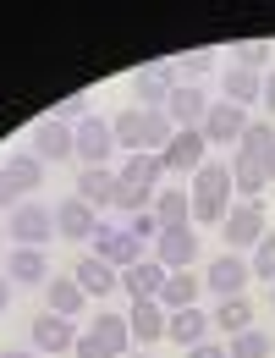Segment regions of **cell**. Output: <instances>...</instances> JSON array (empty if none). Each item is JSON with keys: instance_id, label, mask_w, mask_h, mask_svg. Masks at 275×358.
Listing matches in <instances>:
<instances>
[{"instance_id": "obj_17", "label": "cell", "mask_w": 275, "mask_h": 358, "mask_svg": "<svg viewBox=\"0 0 275 358\" xmlns=\"http://www.w3.org/2000/svg\"><path fill=\"white\" fill-rule=\"evenodd\" d=\"M221 99L237 105V110H248V105L265 99V78H259V72H242V66H226V72H221Z\"/></svg>"}, {"instance_id": "obj_42", "label": "cell", "mask_w": 275, "mask_h": 358, "mask_svg": "<svg viewBox=\"0 0 275 358\" xmlns=\"http://www.w3.org/2000/svg\"><path fill=\"white\" fill-rule=\"evenodd\" d=\"M259 105L270 110V122H275V66H270V72H265V99H259Z\"/></svg>"}, {"instance_id": "obj_40", "label": "cell", "mask_w": 275, "mask_h": 358, "mask_svg": "<svg viewBox=\"0 0 275 358\" xmlns=\"http://www.w3.org/2000/svg\"><path fill=\"white\" fill-rule=\"evenodd\" d=\"M17 199H22V187H17V182H11V171L0 166V210H11Z\"/></svg>"}, {"instance_id": "obj_4", "label": "cell", "mask_w": 275, "mask_h": 358, "mask_svg": "<svg viewBox=\"0 0 275 358\" xmlns=\"http://www.w3.org/2000/svg\"><path fill=\"white\" fill-rule=\"evenodd\" d=\"M209 160V143L204 133L193 127V133H177L165 149H160V166H165V177H198V166Z\"/></svg>"}, {"instance_id": "obj_35", "label": "cell", "mask_w": 275, "mask_h": 358, "mask_svg": "<svg viewBox=\"0 0 275 358\" xmlns=\"http://www.w3.org/2000/svg\"><path fill=\"white\" fill-rule=\"evenodd\" d=\"M248 270H253L259 281H270V287H275V231H265V243L248 254Z\"/></svg>"}, {"instance_id": "obj_41", "label": "cell", "mask_w": 275, "mask_h": 358, "mask_svg": "<svg viewBox=\"0 0 275 358\" xmlns=\"http://www.w3.org/2000/svg\"><path fill=\"white\" fill-rule=\"evenodd\" d=\"M187 358H231L221 342H198V348H187Z\"/></svg>"}, {"instance_id": "obj_14", "label": "cell", "mask_w": 275, "mask_h": 358, "mask_svg": "<svg viewBox=\"0 0 275 358\" xmlns=\"http://www.w3.org/2000/svg\"><path fill=\"white\" fill-rule=\"evenodd\" d=\"M55 231H61V237H72V243H89L94 231H99V210H89V204L72 193V199H61V204H55Z\"/></svg>"}, {"instance_id": "obj_32", "label": "cell", "mask_w": 275, "mask_h": 358, "mask_svg": "<svg viewBox=\"0 0 275 358\" xmlns=\"http://www.w3.org/2000/svg\"><path fill=\"white\" fill-rule=\"evenodd\" d=\"M171 138H177V122H171L165 110H143V149H149V155H160Z\"/></svg>"}, {"instance_id": "obj_5", "label": "cell", "mask_w": 275, "mask_h": 358, "mask_svg": "<svg viewBox=\"0 0 275 358\" xmlns=\"http://www.w3.org/2000/svg\"><path fill=\"white\" fill-rule=\"evenodd\" d=\"M248 281H253V270L242 254H221L204 270V292H215V298H248Z\"/></svg>"}, {"instance_id": "obj_13", "label": "cell", "mask_w": 275, "mask_h": 358, "mask_svg": "<svg viewBox=\"0 0 275 358\" xmlns=\"http://www.w3.org/2000/svg\"><path fill=\"white\" fill-rule=\"evenodd\" d=\"M133 89H138V110H165V99H171V89H177V66H171V61L143 66Z\"/></svg>"}, {"instance_id": "obj_37", "label": "cell", "mask_w": 275, "mask_h": 358, "mask_svg": "<svg viewBox=\"0 0 275 358\" xmlns=\"http://www.w3.org/2000/svg\"><path fill=\"white\" fill-rule=\"evenodd\" d=\"M55 122H66V127H77V122H89V94H72V99H61V110H55Z\"/></svg>"}, {"instance_id": "obj_3", "label": "cell", "mask_w": 275, "mask_h": 358, "mask_svg": "<svg viewBox=\"0 0 275 358\" xmlns=\"http://www.w3.org/2000/svg\"><path fill=\"white\" fill-rule=\"evenodd\" d=\"M89 243H94V259H105L110 270H133L138 259H143V243H138L127 226H105L99 221V231H94Z\"/></svg>"}, {"instance_id": "obj_20", "label": "cell", "mask_w": 275, "mask_h": 358, "mask_svg": "<svg viewBox=\"0 0 275 358\" xmlns=\"http://www.w3.org/2000/svg\"><path fill=\"white\" fill-rule=\"evenodd\" d=\"M154 221H160V231L193 226V193H187V187H160V193H154Z\"/></svg>"}, {"instance_id": "obj_31", "label": "cell", "mask_w": 275, "mask_h": 358, "mask_svg": "<svg viewBox=\"0 0 275 358\" xmlns=\"http://www.w3.org/2000/svg\"><path fill=\"white\" fill-rule=\"evenodd\" d=\"M6 171H11V182H17L22 193H34V187H45V160H39L34 149H22V155H11V160H6Z\"/></svg>"}, {"instance_id": "obj_34", "label": "cell", "mask_w": 275, "mask_h": 358, "mask_svg": "<svg viewBox=\"0 0 275 358\" xmlns=\"http://www.w3.org/2000/svg\"><path fill=\"white\" fill-rule=\"evenodd\" d=\"M237 149H248V155H259V160H265V155L275 149V122H248V133H242Z\"/></svg>"}, {"instance_id": "obj_19", "label": "cell", "mask_w": 275, "mask_h": 358, "mask_svg": "<svg viewBox=\"0 0 275 358\" xmlns=\"http://www.w3.org/2000/svg\"><path fill=\"white\" fill-rule=\"evenodd\" d=\"M198 292H204V275H193V270H171L165 287H160V309H165V314L198 309Z\"/></svg>"}, {"instance_id": "obj_30", "label": "cell", "mask_w": 275, "mask_h": 358, "mask_svg": "<svg viewBox=\"0 0 275 358\" xmlns=\"http://www.w3.org/2000/svg\"><path fill=\"white\" fill-rule=\"evenodd\" d=\"M270 61H275V45L270 39H248V45H231V66H242V72H270Z\"/></svg>"}, {"instance_id": "obj_1", "label": "cell", "mask_w": 275, "mask_h": 358, "mask_svg": "<svg viewBox=\"0 0 275 358\" xmlns=\"http://www.w3.org/2000/svg\"><path fill=\"white\" fill-rule=\"evenodd\" d=\"M50 237H61L50 204L28 199V204H17V210H11V243H17V248H45Z\"/></svg>"}, {"instance_id": "obj_26", "label": "cell", "mask_w": 275, "mask_h": 358, "mask_svg": "<svg viewBox=\"0 0 275 358\" xmlns=\"http://www.w3.org/2000/svg\"><path fill=\"white\" fill-rule=\"evenodd\" d=\"M116 177L127 182V187H149V193H160L165 166H160V155H149V149H143V155H127V160H121V171H116Z\"/></svg>"}, {"instance_id": "obj_7", "label": "cell", "mask_w": 275, "mask_h": 358, "mask_svg": "<svg viewBox=\"0 0 275 358\" xmlns=\"http://www.w3.org/2000/svg\"><path fill=\"white\" fill-rule=\"evenodd\" d=\"M154 259H160L165 270H193L198 265V231H193V226L160 231V237H154Z\"/></svg>"}, {"instance_id": "obj_28", "label": "cell", "mask_w": 275, "mask_h": 358, "mask_svg": "<svg viewBox=\"0 0 275 358\" xmlns=\"http://www.w3.org/2000/svg\"><path fill=\"white\" fill-rule=\"evenodd\" d=\"M209 325L226 331V336H242V331H253V303L248 298H221L215 314H209Z\"/></svg>"}, {"instance_id": "obj_39", "label": "cell", "mask_w": 275, "mask_h": 358, "mask_svg": "<svg viewBox=\"0 0 275 358\" xmlns=\"http://www.w3.org/2000/svg\"><path fill=\"white\" fill-rule=\"evenodd\" d=\"M72 358H116V353H110V348H99L89 331H83V336H77V348H72Z\"/></svg>"}, {"instance_id": "obj_15", "label": "cell", "mask_w": 275, "mask_h": 358, "mask_svg": "<svg viewBox=\"0 0 275 358\" xmlns=\"http://www.w3.org/2000/svg\"><path fill=\"white\" fill-rule=\"evenodd\" d=\"M116 171H110V166H83V171H77V199H83V204H89V210H110V204H116Z\"/></svg>"}, {"instance_id": "obj_44", "label": "cell", "mask_w": 275, "mask_h": 358, "mask_svg": "<svg viewBox=\"0 0 275 358\" xmlns=\"http://www.w3.org/2000/svg\"><path fill=\"white\" fill-rule=\"evenodd\" d=\"M265 177H270V187H275V149L265 155Z\"/></svg>"}, {"instance_id": "obj_33", "label": "cell", "mask_w": 275, "mask_h": 358, "mask_svg": "<svg viewBox=\"0 0 275 358\" xmlns=\"http://www.w3.org/2000/svg\"><path fill=\"white\" fill-rule=\"evenodd\" d=\"M226 353L231 358H270L275 342L265 336V331H242V336H231V342H226Z\"/></svg>"}, {"instance_id": "obj_8", "label": "cell", "mask_w": 275, "mask_h": 358, "mask_svg": "<svg viewBox=\"0 0 275 358\" xmlns=\"http://www.w3.org/2000/svg\"><path fill=\"white\" fill-rule=\"evenodd\" d=\"M34 155L45 160V166H61V160H77V133L66 127V122H39L34 127Z\"/></svg>"}, {"instance_id": "obj_9", "label": "cell", "mask_w": 275, "mask_h": 358, "mask_svg": "<svg viewBox=\"0 0 275 358\" xmlns=\"http://www.w3.org/2000/svg\"><path fill=\"white\" fill-rule=\"evenodd\" d=\"M204 143H242V133H248V110H237V105H226V99H209V116H204Z\"/></svg>"}, {"instance_id": "obj_47", "label": "cell", "mask_w": 275, "mask_h": 358, "mask_svg": "<svg viewBox=\"0 0 275 358\" xmlns=\"http://www.w3.org/2000/svg\"><path fill=\"white\" fill-rule=\"evenodd\" d=\"M270 309H275V287H270Z\"/></svg>"}, {"instance_id": "obj_45", "label": "cell", "mask_w": 275, "mask_h": 358, "mask_svg": "<svg viewBox=\"0 0 275 358\" xmlns=\"http://www.w3.org/2000/svg\"><path fill=\"white\" fill-rule=\"evenodd\" d=\"M0 358H34V353H28V348H6Z\"/></svg>"}, {"instance_id": "obj_27", "label": "cell", "mask_w": 275, "mask_h": 358, "mask_svg": "<svg viewBox=\"0 0 275 358\" xmlns=\"http://www.w3.org/2000/svg\"><path fill=\"white\" fill-rule=\"evenodd\" d=\"M11 281H22V287H45L50 281V259L45 248H11V270H6Z\"/></svg>"}, {"instance_id": "obj_22", "label": "cell", "mask_w": 275, "mask_h": 358, "mask_svg": "<svg viewBox=\"0 0 275 358\" xmlns=\"http://www.w3.org/2000/svg\"><path fill=\"white\" fill-rule=\"evenodd\" d=\"M193 199L231 204V160H204V166H198V177H193Z\"/></svg>"}, {"instance_id": "obj_25", "label": "cell", "mask_w": 275, "mask_h": 358, "mask_svg": "<svg viewBox=\"0 0 275 358\" xmlns=\"http://www.w3.org/2000/svg\"><path fill=\"white\" fill-rule=\"evenodd\" d=\"M99 348H110L116 358H127L133 353V331H127V314H110V309H99V320H94V331H89Z\"/></svg>"}, {"instance_id": "obj_6", "label": "cell", "mask_w": 275, "mask_h": 358, "mask_svg": "<svg viewBox=\"0 0 275 358\" xmlns=\"http://www.w3.org/2000/svg\"><path fill=\"white\" fill-rule=\"evenodd\" d=\"M72 348H77V325L72 320H61L50 309L34 320V353L39 358H72Z\"/></svg>"}, {"instance_id": "obj_46", "label": "cell", "mask_w": 275, "mask_h": 358, "mask_svg": "<svg viewBox=\"0 0 275 358\" xmlns=\"http://www.w3.org/2000/svg\"><path fill=\"white\" fill-rule=\"evenodd\" d=\"M127 358H149V353H138V348H133V353H127Z\"/></svg>"}, {"instance_id": "obj_2", "label": "cell", "mask_w": 275, "mask_h": 358, "mask_svg": "<svg viewBox=\"0 0 275 358\" xmlns=\"http://www.w3.org/2000/svg\"><path fill=\"white\" fill-rule=\"evenodd\" d=\"M221 237H226L231 254H242V248H259L265 243V204L259 199H242V204H231L226 226H221Z\"/></svg>"}, {"instance_id": "obj_43", "label": "cell", "mask_w": 275, "mask_h": 358, "mask_svg": "<svg viewBox=\"0 0 275 358\" xmlns=\"http://www.w3.org/2000/svg\"><path fill=\"white\" fill-rule=\"evenodd\" d=\"M11 309V275H0V314Z\"/></svg>"}, {"instance_id": "obj_21", "label": "cell", "mask_w": 275, "mask_h": 358, "mask_svg": "<svg viewBox=\"0 0 275 358\" xmlns=\"http://www.w3.org/2000/svg\"><path fill=\"white\" fill-rule=\"evenodd\" d=\"M165 275H171V270L160 265V259H138L133 270H121V287L133 292V303H143V298H160Z\"/></svg>"}, {"instance_id": "obj_12", "label": "cell", "mask_w": 275, "mask_h": 358, "mask_svg": "<svg viewBox=\"0 0 275 358\" xmlns=\"http://www.w3.org/2000/svg\"><path fill=\"white\" fill-rule=\"evenodd\" d=\"M165 320H171V314L160 309V298H143V303L127 309V331H133V348H138V353H149V348L165 336Z\"/></svg>"}, {"instance_id": "obj_10", "label": "cell", "mask_w": 275, "mask_h": 358, "mask_svg": "<svg viewBox=\"0 0 275 358\" xmlns=\"http://www.w3.org/2000/svg\"><path fill=\"white\" fill-rule=\"evenodd\" d=\"M165 116L177 122V133H193V127H204V116H209V99L198 83H177L171 99H165Z\"/></svg>"}, {"instance_id": "obj_36", "label": "cell", "mask_w": 275, "mask_h": 358, "mask_svg": "<svg viewBox=\"0 0 275 358\" xmlns=\"http://www.w3.org/2000/svg\"><path fill=\"white\" fill-rule=\"evenodd\" d=\"M171 66H177V83H198V78H204V72L215 66V55H209V50H193V55L171 61Z\"/></svg>"}, {"instance_id": "obj_11", "label": "cell", "mask_w": 275, "mask_h": 358, "mask_svg": "<svg viewBox=\"0 0 275 358\" xmlns=\"http://www.w3.org/2000/svg\"><path fill=\"white\" fill-rule=\"evenodd\" d=\"M72 133H77V160H83V166H110V155H116V138H110V122H105V116L77 122Z\"/></svg>"}, {"instance_id": "obj_29", "label": "cell", "mask_w": 275, "mask_h": 358, "mask_svg": "<svg viewBox=\"0 0 275 358\" xmlns=\"http://www.w3.org/2000/svg\"><path fill=\"white\" fill-rule=\"evenodd\" d=\"M110 138H116V149L143 155V110H138V105H127L121 116H110Z\"/></svg>"}, {"instance_id": "obj_24", "label": "cell", "mask_w": 275, "mask_h": 358, "mask_svg": "<svg viewBox=\"0 0 275 358\" xmlns=\"http://www.w3.org/2000/svg\"><path fill=\"white\" fill-rule=\"evenodd\" d=\"M165 336L177 342V348H198V342H209V314L204 309H177L165 320Z\"/></svg>"}, {"instance_id": "obj_23", "label": "cell", "mask_w": 275, "mask_h": 358, "mask_svg": "<svg viewBox=\"0 0 275 358\" xmlns=\"http://www.w3.org/2000/svg\"><path fill=\"white\" fill-rule=\"evenodd\" d=\"M231 187H237L242 199H259V193L270 187L265 160H259V155H248V149H237V155H231Z\"/></svg>"}, {"instance_id": "obj_16", "label": "cell", "mask_w": 275, "mask_h": 358, "mask_svg": "<svg viewBox=\"0 0 275 358\" xmlns=\"http://www.w3.org/2000/svg\"><path fill=\"white\" fill-rule=\"evenodd\" d=\"M45 303H50V314H61V320H77V314L89 309V292L77 287V275H50Z\"/></svg>"}, {"instance_id": "obj_18", "label": "cell", "mask_w": 275, "mask_h": 358, "mask_svg": "<svg viewBox=\"0 0 275 358\" xmlns=\"http://www.w3.org/2000/svg\"><path fill=\"white\" fill-rule=\"evenodd\" d=\"M72 275H77V287H83L89 298H99V303H105V298L121 287V270H110L105 259H94V254H83V259L72 265Z\"/></svg>"}, {"instance_id": "obj_38", "label": "cell", "mask_w": 275, "mask_h": 358, "mask_svg": "<svg viewBox=\"0 0 275 358\" xmlns=\"http://www.w3.org/2000/svg\"><path fill=\"white\" fill-rule=\"evenodd\" d=\"M127 231H133L138 243H143V237H160V221H154V210H143V215H133V221H127Z\"/></svg>"}]
</instances>
